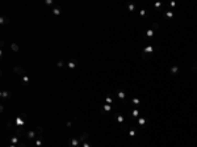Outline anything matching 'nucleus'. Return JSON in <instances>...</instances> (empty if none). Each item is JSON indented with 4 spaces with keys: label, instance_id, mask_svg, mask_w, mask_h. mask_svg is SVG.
<instances>
[{
    "label": "nucleus",
    "instance_id": "nucleus-25",
    "mask_svg": "<svg viewBox=\"0 0 197 147\" xmlns=\"http://www.w3.org/2000/svg\"><path fill=\"white\" fill-rule=\"evenodd\" d=\"M117 97H118L120 100H122V101H124V100L126 99V93H125L122 89H118V91H117Z\"/></svg>",
    "mask_w": 197,
    "mask_h": 147
},
{
    "label": "nucleus",
    "instance_id": "nucleus-40",
    "mask_svg": "<svg viewBox=\"0 0 197 147\" xmlns=\"http://www.w3.org/2000/svg\"><path fill=\"white\" fill-rule=\"evenodd\" d=\"M0 112H2V113L4 112V104H2V105H0Z\"/></svg>",
    "mask_w": 197,
    "mask_h": 147
},
{
    "label": "nucleus",
    "instance_id": "nucleus-5",
    "mask_svg": "<svg viewBox=\"0 0 197 147\" xmlns=\"http://www.w3.org/2000/svg\"><path fill=\"white\" fill-rule=\"evenodd\" d=\"M112 110H113V105H109V104H103L100 106V109H98V112H100L103 116L104 114H109Z\"/></svg>",
    "mask_w": 197,
    "mask_h": 147
},
{
    "label": "nucleus",
    "instance_id": "nucleus-33",
    "mask_svg": "<svg viewBox=\"0 0 197 147\" xmlns=\"http://www.w3.org/2000/svg\"><path fill=\"white\" fill-rule=\"evenodd\" d=\"M81 147H92V144H91V142H89V140H87V142L81 143Z\"/></svg>",
    "mask_w": 197,
    "mask_h": 147
},
{
    "label": "nucleus",
    "instance_id": "nucleus-19",
    "mask_svg": "<svg viewBox=\"0 0 197 147\" xmlns=\"http://www.w3.org/2000/svg\"><path fill=\"white\" fill-rule=\"evenodd\" d=\"M169 74H171L172 76H176V75H179V74H180V68H179L177 66H172V67H171V70H169Z\"/></svg>",
    "mask_w": 197,
    "mask_h": 147
},
{
    "label": "nucleus",
    "instance_id": "nucleus-14",
    "mask_svg": "<svg viewBox=\"0 0 197 147\" xmlns=\"http://www.w3.org/2000/svg\"><path fill=\"white\" fill-rule=\"evenodd\" d=\"M0 97H2L3 101H6L7 99H11V97H12V93H11L9 91H2V92H0Z\"/></svg>",
    "mask_w": 197,
    "mask_h": 147
},
{
    "label": "nucleus",
    "instance_id": "nucleus-10",
    "mask_svg": "<svg viewBox=\"0 0 197 147\" xmlns=\"http://www.w3.org/2000/svg\"><path fill=\"white\" fill-rule=\"evenodd\" d=\"M6 126H7V130H9V131H13V130H16V129H17V125H16L15 119H9V121H7V122H6Z\"/></svg>",
    "mask_w": 197,
    "mask_h": 147
},
{
    "label": "nucleus",
    "instance_id": "nucleus-21",
    "mask_svg": "<svg viewBox=\"0 0 197 147\" xmlns=\"http://www.w3.org/2000/svg\"><path fill=\"white\" fill-rule=\"evenodd\" d=\"M30 83V78H29V75H24V76H21V84L23 85H28Z\"/></svg>",
    "mask_w": 197,
    "mask_h": 147
},
{
    "label": "nucleus",
    "instance_id": "nucleus-13",
    "mask_svg": "<svg viewBox=\"0 0 197 147\" xmlns=\"http://www.w3.org/2000/svg\"><path fill=\"white\" fill-rule=\"evenodd\" d=\"M154 8H155V11L162 12V11L166 9V4H164V3H160V2H156V3L154 4Z\"/></svg>",
    "mask_w": 197,
    "mask_h": 147
},
{
    "label": "nucleus",
    "instance_id": "nucleus-20",
    "mask_svg": "<svg viewBox=\"0 0 197 147\" xmlns=\"http://www.w3.org/2000/svg\"><path fill=\"white\" fill-rule=\"evenodd\" d=\"M9 142H11V144L17 146V144L20 143V138H19L17 135H12V137H9Z\"/></svg>",
    "mask_w": 197,
    "mask_h": 147
},
{
    "label": "nucleus",
    "instance_id": "nucleus-41",
    "mask_svg": "<svg viewBox=\"0 0 197 147\" xmlns=\"http://www.w3.org/2000/svg\"><path fill=\"white\" fill-rule=\"evenodd\" d=\"M8 147H17V146H15V144H9Z\"/></svg>",
    "mask_w": 197,
    "mask_h": 147
},
{
    "label": "nucleus",
    "instance_id": "nucleus-35",
    "mask_svg": "<svg viewBox=\"0 0 197 147\" xmlns=\"http://www.w3.org/2000/svg\"><path fill=\"white\" fill-rule=\"evenodd\" d=\"M192 71H193L194 74H197V63H193V64H192Z\"/></svg>",
    "mask_w": 197,
    "mask_h": 147
},
{
    "label": "nucleus",
    "instance_id": "nucleus-22",
    "mask_svg": "<svg viewBox=\"0 0 197 147\" xmlns=\"http://www.w3.org/2000/svg\"><path fill=\"white\" fill-rule=\"evenodd\" d=\"M9 21H11V19L8 17V16H2V17H0V24H2V25H6V24H9Z\"/></svg>",
    "mask_w": 197,
    "mask_h": 147
},
{
    "label": "nucleus",
    "instance_id": "nucleus-37",
    "mask_svg": "<svg viewBox=\"0 0 197 147\" xmlns=\"http://www.w3.org/2000/svg\"><path fill=\"white\" fill-rule=\"evenodd\" d=\"M169 7H171V8H175V7H176V2H171V3H169Z\"/></svg>",
    "mask_w": 197,
    "mask_h": 147
},
{
    "label": "nucleus",
    "instance_id": "nucleus-36",
    "mask_svg": "<svg viewBox=\"0 0 197 147\" xmlns=\"http://www.w3.org/2000/svg\"><path fill=\"white\" fill-rule=\"evenodd\" d=\"M45 4L46 6H54V2L53 0H45Z\"/></svg>",
    "mask_w": 197,
    "mask_h": 147
},
{
    "label": "nucleus",
    "instance_id": "nucleus-24",
    "mask_svg": "<svg viewBox=\"0 0 197 147\" xmlns=\"http://www.w3.org/2000/svg\"><path fill=\"white\" fill-rule=\"evenodd\" d=\"M130 114H132L133 118H139V117H141V112H139L137 108H134V109L130 112Z\"/></svg>",
    "mask_w": 197,
    "mask_h": 147
},
{
    "label": "nucleus",
    "instance_id": "nucleus-9",
    "mask_svg": "<svg viewBox=\"0 0 197 147\" xmlns=\"http://www.w3.org/2000/svg\"><path fill=\"white\" fill-rule=\"evenodd\" d=\"M78 64H79V63H78V59H75V58H71V59L67 61V68H70V70L76 68Z\"/></svg>",
    "mask_w": 197,
    "mask_h": 147
},
{
    "label": "nucleus",
    "instance_id": "nucleus-28",
    "mask_svg": "<svg viewBox=\"0 0 197 147\" xmlns=\"http://www.w3.org/2000/svg\"><path fill=\"white\" fill-rule=\"evenodd\" d=\"M159 28H160V25H159L158 23H152V24H151V28H150V29H152L154 32H158V30H159Z\"/></svg>",
    "mask_w": 197,
    "mask_h": 147
},
{
    "label": "nucleus",
    "instance_id": "nucleus-1",
    "mask_svg": "<svg viewBox=\"0 0 197 147\" xmlns=\"http://www.w3.org/2000/svg\"><path fill=\"white\" fill-rule=\"evenodd\" d=\"M158 50H160V46H159V45H155V43L147 45V46H145V49L142 50L141 58H142L143 61H150V59L154 57V53L158 51Z\"/></svg>",
    "mask_w": 197,
    "mask_h": 147
},
{
    "label": "nucleus",
    "instance_id": "nucleus-4",
    "mask_svg": "<svg viewBox=\"0 0 197 147\" xmlns=\"http://www.w3.org/2000/svg\"><path fill=\"white\" fill-rule=\"evenodd\" d=\"M67 146L68 147H80L81 143L79 140V137H71L68 140H67Z\"/></svg>",
    "mask_w": 197,
    "mask_h": 147
},
{
    "label": "nucleus",
    "instance_id": "nucleus-6",
    "mask_svg": "<svg viewBox=\"0 0 197 147\" xmlns=\"http://www.w3.org/2000/svg\"><path fill=\"white\" fill-rule=\"evenodd\" d=\"M12 71H13V74H16V75H19V76H24V75H26V74H28V72H26V70H25V68H23L21 66H13Z\"/></svg>",
    "mask_w": 197,
    "mask_h": 147
},
{
    "label": "nucleus",
    "instance_id": "nucleus-32",
    "mask_svg": "<svg viewBox=\"0 0 197 147\" xmlns=\"http://www.w3.org/2000/svg\"><path fill=\"white\" fill-rule=\"evenodd\" d=\"M139 15H141V17H147V16H149L147 9H145V8H143V9H141V11H139Z\"/></svg>",
    "mask_w": 197,
    "mask_h": 147
},
{
    "label": "nucleus",
    "instance_id": "nucleus-29",
    "mask_svg": "<svg viewBox=\"0 0 197 147\" xmlns=\"http://www.w3.org/2000/svg\"><path fill=\"white\" fill-rule=\"evenodd\" d=\"M11 49H12L15 53H19V50H20V46H19L17 43H15V42H13V43H11Z\"/></svg>",
    "mask_w": 197,
    "mask_h": 147
},
{
    "label": "nucleus",
    "instance_id": "nucleus-38",
    "mask_svg": "<svg viewBox=\"0 0 197 147\" xmlns=\"http://www.w3.org/2000/svg\"><path fill=\"white\" fill-rule=\"evenodd\" d=\"M66 126H67V127H71V126H72V121H67Z\"/></svg>",
    "mask_w": 197,
    "mask_h": 147
},
{
    "label": "nucleus",
    "instance_id": "nucleus-31",
    "mask_svg": "<svg viewBox=\"0 0 197 147\" xmlns=\"http://www.w3.org/2000/svg\"><path fill=\"white\" fill-rule=\"evenodd\" d=\"M128 11L129 12H134L135 11V4L134 3H129L128 4Z\"/></svg>",
    "mask_w": 197,
    "mask_h": 147
},
{
    "label": "nucleus",
    "instance_id": "nucleus-7",
    "mask_svg": "<svg viewBox=\"0 0 197 147\" xmlns=\"http://www.w3.org/2000/svg\"><path fill=\"white\" fill-rule=\"evenodd\" d=\"M147 123H149V119L146 117H143V116H141L139 118H137V122H135V125L139 126V127H145Z\"/></svg>",
    "mask_w": 197,
    "mask_h": 147
},
{
    "label": "nucleus",
    "instance_id": "nucleus-34",
    "mask_svg": "<svg viewBox=\"0 0 197 147\" xmlns=\"http://www.w3.org/2000/svg\"><path fill=\"white\" fill-rule=\"evenodd\" d=\"M129 135H130V137H135V135H137V131L133 130V129H130V130H129Z\"/></svg>",
    "mask_w": 197,
    "mask_h": 147
},
{
    "label": "nucleus",
    "instance_id": "nucleus-3",
    "mask_svg": "<svg viewBox=\"0 0 197 147\" xmlns=\"http://www.w3.org/2000/svg\"><path fill=\"white\" fill-rule=\"evenodd\" d=\"M15 122H16L17 126H25V125L28 123V116H26L25 113H21L19 117L15 118Z\"/></svg>",
    "mask_w": 197,
    "mask_h": 147
},
{
    "label": "nucleus",
    "instance_id": "nucleus-23",
    "mask_svg": "<svg viewBox=\"0 0 197 147\" xmlns=\"http://www.w3.org/2000/svg\"><path fill=\"white\" fill-rule=\"evenodd\" d=\"M51 12H53L54 16H61V15H62V8H61V7H54V8L51 9Z\"/></svg>",
    "mask_w": 197,
    "mask_h": 147
},
{
    "label": "nucleus",
    "instance_id": "nucleus-8",
    "mask_svg": "<svg viewBox=\"0 0 197 147\" xmlns=\"http://www.w3.org/2000/svg\"><path fill=\"white\" fill-rule=\"evenodd\" d=\"M16 131V135L19 137V138H21V137H26V130H25V126H17V129L15 130Z\"/></svg>",
    "mask_w": 197,
    "mask_h": 147
},
{
    "label": "nucleus",
    "instance_id": "nucleus-11",
    "mask_svg": "<svg viewBox=\"0 0 197 147\" xmlns=\"http://www.w3.org/2000/svg\"><path fill=\"white\" fill-rule=\"evenodd\" d=\"M163 16H164L166 19H168V20H172V19L175 17V12H173L172 9H164V11H163Z\"/></svg>",
    "mask_w": 197,
    "mask_h": 147
},
{
    "label": "nucleus",
    "instance_id": "nucleus-17",
    "mask_svg": "<svg viewBox=\"0 0 197 147\" xmlns=\"http://www.w3.org/2000/svg\"><path fill=\"white\" fill-rule=\"evenodd\" d=\"M26 138H28L29 140H34V139L37 138L36 131H34V130H28V133H26Z\"/></svg>",
    "mask_w": 197,
    "mask_h": 147
},
{
    "label": "nucleus",
    "instance_id": "nucleus-30",
    "mask_svg": "<svg viewBox=\"0 0 197 147\" xmlns=\"http://www.w3.org/2000/svg\"><path fill=\"white\" fill-rule=\"evenodd\" d=\"M64 66H67V63H64V61H62V59L57 61V67H58V68H62V67H64Z\"/></svg>",
    "mask_w": 197,
    "mask_h": 147
},
{
    "label": "nucleus",
    "instance_id": "nucleus-12",
    "mask_svg": "<svg viewBox=\"0 0 197 147\" xmlns=\"http://www.w3.org/2000/svg\"><path fill=\"white\" fill-rule=\"evenodd\" d=\"M105 104L114 105V95H113V93H108V95L105 96Z\"/></svg>",
    "mask_w": 197,
    "mask_h": 147
},
{
    "label": "nucleus",
    "instance_id": "nucleus-18",
    "mask_svg": "<svg viewBox=\"0 0 197 147\" xmlns=\"http://www.w3.org/2000/svg\"><path fill=\"white\" fill-rule=\"evenodd\" d=\"M34 144H36V147H42V144H43V138H42V135H38V137L34 139Z\"/></svg>",
    "mask_w": 197,
    "mask_h": 147
},
{
    "label": "nucleus",
    "instance_id": "nucleus-2",
    "mask_svg": "<svg viewBox=\"0 0 197 147\" xmlns=\"http://www.w3.org/2000/svg\"><path fill=\"white\" fill-rule=\"evenodd\" d=\"M154 36H155V32L152 30V29H149V30H146L143 34H142V37L147 41V45H152L154 42Z\"/></svg>",
    "mask_w": 197,
    "mask_h": 147
},
{
    "label": "nucleus",
    "instance_id": "nucleus-27",
    "mask_svg": "<svg viewBox=\"0 0 197 147\" xmlns=\"http://www.w3.org/2000/svg\"><path fill=\"white\" fill-rule=\"evenodd\" d=\"M33 130L36 131L37 137H38V135H42V134H43V127H42V126H36V127H34Z\"/></svg>",
    "mask_w": 197,
    "mask_h": 147
},
{
    "label": "nucleus",
    "instance_id": "nucleus-16",
    "mask_svg": "<svg viewBox=\"0 0 197 147\" xmlns=\"http://www.w3.org/2000/svg\"><path fill=\"white\" fill-rule=\"evenodd\" d=\"M114 118H116V121L118 122V125H121V123L125 122V117H124V114H121V113H116V114H114Z\"/></svg>",
    "mask_w": 197,
    "mask_h": 147
},
{
    "label": "nucleus",
    "instance_id": "nucleus-39",
    "mask_svg": "<svg viewBox=\"0 0 197 147\" xmlns=\"http://www.w3.org/2000/svg\"><path fill=\"white\" fill-rule=\"evenodd\" d=\"M17 147H26V144H25V143H23V142H20V143L17 144Z\"/></svg>",
    "mask_w": 197,
    "mask_h": 147
},
{
    "label": "nucleus",
    "instance_id": "nucleus-15",
    "mask_svg": "<svg viewBox=\"0 0 197 147\" xmlns=\"http://www.w3.org/2000/svg\"><path fill=\"white\" fill-rule=\"evenodd\" d=\"M88 138H89V133H88V131H84V133H81V134L79 135V140H80V143L87 142V140H88Z\"/></svg>",
    "mask_w": 197,
    "mask_h": 147
},
{
    "label": "nucleus",
    "instance_id": "nucleus-26",
    "mask_svg": "<svg viewBox=\"0 0 197 147\" xmlns=\"http://www.w3.org/2000/svg\"><path fill=\"white\" fill-rule=\"evenodd\" d=\"M132 104H133L134 106H141L142 101H141V99H138V97H133V99H132Z\"/></svg>",
    "mask_w": 197,
    "mask_h": 147
}]
</instances>
